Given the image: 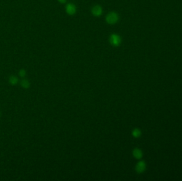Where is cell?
<instances>
[{
	"mask_svg": "<svg viewBox=\"0 0 182 181\" xmlns=\"http://www.w3.org/2000/svg\"><path fill=\"white\" fill-rule=\"evenodd\" d=\"M119 17L118 13L116 12L111 11L108 13L105 17V21L109 25H114L118 22Z\"/></svg>",
	"mask_w": 182,
	"mask_h": 181,
	"instance_id": "cell-1",
	"label": "cell"
},
{
	"mask_svg": "<svg viewBox=\"0 0 182 181\" xmlns=\"http://www.w3.org/2000/svg\"><path fill=\"white\" fill-rule=\"evenodd\" d=\"M109 43L113 47H118L120 45L121 43V37L117 34L113 33L110 35L109 37Z\"/></svg>",
	"mask_w": 182,
	"mask_h": 181,
	"instance_id": "cell-2",
	"label": "cell"
},
{
	"mask_svg": "<svg viewBox=\"0 0 182 181\" xmlns=\"http://www.w3.org/2000/svg\"><path fill=\"white\" fill-rule=\"evenodd\" d=\"M91 13L93 16L99 17L102 15L103 9L99 5H95L93 6L91 9Z\"/></svg>",
	"mask_w": 182,
	"mask_h": 181,
	"instance_id": "cell-3",
	"label": "cell"
},
{
	"mask_svg": "<svg viewBox=\"0 0 182 181\" xmlns=\"http://www.w3.org/2000/svg\"><path fill=\"white\" fill-rule=\"evenodd\" d=\"M66 12L69 16H73L75 14L77 11L76 5L71 3H68L66 6Z\"/></svg>",
	"mask_w": 182,
	"mask_h": 181,
	"instance_id": "cell-4",
	"label": "cell"
},
{
	"mask_svg": "<svg viewBox=\"0 0 182 181\" xmlns=\"http://www.w3.org/2000/svg\"><path fill=\"white\" fill-rule=\"evenodd\" d=\"M146 168V164L144 161H140L136 166V171L138 173H143Z\"/></svg>",
	"mask_w": 182,
	"mask_h": 181,
	"instance_id": "cell-5",
	"label": "cell"
},
{
	"mask_svg": "<svg viewBox=\"0 0 182 181\" xmlns=\"http://www.w3.org/2000/svg\"><path fill=\"white\" fill-rule=\"evenodd\" d=\"M133 156L136 159H141L142 157V155H143L142 152V151L138 148L135 149L133 150Z\"/></svg>",
	"mask_w": 182,
	"mask_h": 181,
	"instance_id": "cell-6",
	"label": "cell"
},
{
	"mask_svg": "<svg viewBox=\"0 0 182 181\" xmlns=\"http://www.w3.org/2000/svg\"><path fill=\"white\" fill-rule=\"evenodd\" d=\"M132 135L135 138H138L139 137H140L141 135V132L139 129H136L133 130L132 132Z\"/></svg>",
	"mask_w": 182,
	"mask_h": 181,
	"instance_id": "cell-7",
	"label": "cell"
},
{
	"mask_svg": "<svg viewBox=\"0 0 182 181\" xmlns=\"http://www.w3.org/2000/svg\"><path fill=\"white\" fill-rule=\"evenodd\" d=\"M22 85L23 87H24V88H28L29 86V82L27 81V80H23V81L22 82Z\"/></svg>",
	"mask_w": 182,
	"mask_h": 181,
	"instance_id": "cell-8",
	"label": "cell"
},
{
	"mask_svg": "<svg viewBox=\"0 0 182 181\" xmlns=\"http://www.w3.org/2000/svg\"><path fill=\"white\" fill-rule=\"evenodd\" d=\"M10 81L11 82V83L13 84V85H15V84H16L18 82V79L16 77H11L10 78Z\"/></svg>",
	"mask_w": 182,
	"mask_h": 181,
	"instance_id": "cell-9",
	"label": "cell"
},
{
	"mask_svg": "<svg viewBox=\"0 0 182 181\" xmlns=\"http://www.w3.org/2000/svg\"><path fill=\"white\" fill-rule=\"evenodd\" d=\"M25 73H26V72L24 70H21L20 72V75L21 76H22V77H24L25 75Z\"/></svg>",
	"mask_w": 182,
	"mask_h": 181,
	"instance_id": "cell-10",
	"label": "cell"
},
{
	"mask_svg": "<svg viewBox=\"0 0 182 181\" xmlns=\"http://www.w3.org/2000/svg\"><path fill=\"white\" fill-rule=\"evenodd\" d=\"M58 1L61 4H65L66 2V0H58Z\"/></svg>",
	"mask_w": 182,
	"mask_h": 181,
	"instance_id": "cell-11",
	"label": "cell"
}]
</instances>
